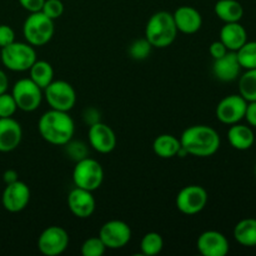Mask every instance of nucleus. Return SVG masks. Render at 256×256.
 I'll list each match as a JSON object with an SVG mask.
<instances>
[{
	"label": "nucleus",
	"instance_id": "obj_1",
	"mask_svg": "<svg viewBox=\"0 0 256 256\" xmlns=\"http://www.w3.org/2000/svg\"><path fill=\"white\" fill-rule=\"evenodd\" d=\"M180 144L188 155L198 158L212 156L220 148V135L209 125H192L180 136Z\"/></svg>",
	"mask_w": 256,
	"mask_h": 256
},
{
	"label": "nucleus",
	"instance_id": "obj_2",
	"mask_svg": "<svg viewBox=\"0 0 256 256\" xmlns=\"http://www.w3.org/2000/svg\"><path fill=\"white\" fill-rule=\"evenodd\" d=\"M38 130L49 144L66 145L74 136L75 124L68 112L50 109L40 116Z\"/></svg>",
	"mask_w": 256,
	"mask_h": 256
},
{
	"label": "nucleus",
	"instance_id": "obj_3",
	"mask_svg": "<svg viewBox=\"0 0 256 256\" xmlns=\"http://www.w3.org/2000/svg\"><path fill=\"white\" fill-rule=\"evenodd\" d=\"M176 36L178 28L172 12H158L149 18L145 26V38L152 48L164 49L170 46Z\"/></svg>",
	"mask_w": 256,
	"mask_h": 256
},
{
	"label": "nucleus",
	"instance_id": "obj_4",
	"mask_svg": "<svg viewBox=\"0 0 256 256\" xmlns=\"http://www.w3.org/2000/svg\"><path fill=\"white\" fill-rule=\"evenodd\" d=\"M0 59L2 65L12 72H28L36 62V52L32 45L28 42H14L2 48Z\"/></svg>",
	"mask_w": 256,
	"mask_h": 256
},
{
	"label": "nucleus",
	"instance_id": "obj_5",
	"mask_svg": "<svg viewBox=\"0 0 256 256\" xmlns=\"http://www.w3.org/2000/svg\"><path fill=\"white\" fill-rule=\"evenodd\" d=\"M54 20L48 18L42 12H30L22 25V34L28 44L42 46L54 36Z\"/></svg>",
	"mask_w": 256,
	"mask_h": 256
},
{
	"label": "nucleus",
	"instance_id": "obj_6",
	"mask_svg": "<svg viewBox=\"0 0 256 256\" xmlns=\"http://www.w3.org/2000/svg\"><path fill=\"white\" fill-rule=\"evenodd\" d=\"M104 180V169L98 160L84 158L78 160L72 170V182L75 186L95 192L99 189Z\"/></svg>",
	"mask_w": 256,
	"mask_h": 256
},
{
	"label": "nucleus",
	"instance_id": "obj_7",
	"mask_svg": "<svg viewBox=\"0 0 256 256\" xmlns=\"http://www.w3.org/2000/svg\"><path fill=\"white\" fill-rule=\"evenodd\" d=\"M45 100L50 109L69 112L76 102V92L72 85L65 80H52L44 89Z\"/></svg>",
	"mask_w": 256,
	"mask_h": 256
},
{
	"label": "nucleus",
	"instance_id": "obj_8",
	"mask_svg": "<svg viewBox=\"0 0 256 256\" xmlns=\"http://www.w3.org/2000/svg\"><path fill=\"white\" fill-rule=\"evenodd\" d=\"M12 98L16 102L18 109L22 112H35L42 100V89L38 86L32 79H20L12 86Z\"/></svg>",
	"mask_w": 256,
	"mask_h": 256
},
{
	"label": "nucleus",
	"instance_id": "obj_9",
	"mask_svg": "<svg viewBox=\"0 0 256 256\" xmlns=\"http://www.w3.org/2000/svg\"><path fill=\"white\" fill-rule=\"evenodd\" d=\"M208 199V192L204 188L200 185H188L178 192L175 204L182 214L196 215L205 209Z\"/></svg>",
	"mask_w": 256,
	"mask_h": 256
},
{
	"label": "nucleus",
	"instance_id": "obj_10",
	"mask_svg": "<svg viewBox=\"0 0 256 256\" xmlns=\"http://www.w3.org/2000/svg\"><path fill=\"white\" fill-rule=\"evenodd\" d=\"M99 238L106 249H122L132 240V229L122 220H109L100 228Z\"/></svg>",
	"mask_w": 256,
	"mask_h": 256
},
{
	"label": "nucleus",
	"instance_id": "obj_11",
	"mask_svg": "<svg viewBox=\"0 0 256 256\" xmlns=\"http://www.w3.org/2000/svg\"><path fill=\"white\" fill-rule=\"evenodd\" d=\"M69 246V234L62 226L46 228L38 239V249L45 256H58Z\"/></svg>",
	"mask_w": 256,
	"mask_h": 256
},
{
	"label": "nucleus",
	"instance_id": "obj_12",
	"mask_svg": "<svg viewBox=\"0 0 256 256\" xmlns=\"http://www.w3.org/2000/svg\"><path fill=\"white\" fill-rule=\"evenodd\" d=\"M248 102L240 94H232L219 102L216 106V118L220 122L232 125L245 118Z\"/></svg>",
	"mask_w": 256,
	"mask_h": 256
},
{
	"label": "nucleus",
	"instance_id": "obj_13",
	"mask_svg": "<svg viewBox=\"0 0 256 256\" xmlns=\"http://www.w3.org/2000/svg\"><path fill=\"white\" fill-rule=\"evenodd\" d=\"M30 189L24 182L16 180L6 184L2 195V206L9 212H20L29 205Z\"/></svg>",
	"mask_w": 256,
	"mask_h": 256
},
{
	"label": "nucleus",
	"instance_id": "obj_14",
	"mask_svg": "<svg viewBox=\"0 0 256 256\" xmlns=\"http://www.w3.org/2000/svg\"><path fill=\"white\" fill-rule=\"evenodd\" d=\"M89 144L100 154H109L116 146V135L109 125L96 122L90 125L88 132Z\"/></svg>",
	"mask_w": 256,
	"mask_h": 256
},
{
	"label": "nucleus",
	"instance_id": "obj_15",
	"mask_svg": "<svg viewBox=\"0 0 256 256\" xmlns=\"http://www.w3.org/2000/svg\"><path fill=\"white\" fill-rule=\"evenodd\" d=\"M196 248L202 256H225L229 252L230 245L222 232L208 230L198 238Z\"/></svg>",
	"mask_w": 256,
	"mask_h": 256
},
{
	"label": "nucleus",
	"instance_id": "obj_16",
	"mask_svg": "<svg viewBox=\"0 0 256 256\" xmlns=\"http://www.w3.org/2000/svg\"><path fill=\"white\" fill-rule=\"evenodd\" d=\"M68 206L74 216L88 219L94 214L96 202L92 192L75 186L68 195Z\"/></svg>",
	"mask_w": 256,
	"mask_h": 256
},
{
	"label": "nucleus",
	"instance_id": "obj_17",
	"mask_svg": "<svg viewBox=\"0 0 256 256\" xmlns=\"http://www.w3.org/2000/svg\"><path fill=\"white\" fill-rule=\"evenodd\" d=\"M22 139V129L12 118H0V152H10L16 149Z\"/></svg>",
	"mask_w": 256,
	"mask_h": 256
},
{
	"label": "nucleus",
	"instance_id": "obj_18",
	"mask_svg": "<svg viewBox=\"0 0 256 256\" xmlns=\"http://www.w3.org/2000/svg\"><path fill=\"white\" fill-rule=\"evenodd\" d=\"M240 72H242V65L235 52H228L224 56L215 59L212 64V74L222 82L236 80L240 76Z\"/></svg>",
	"mask_w": 256,
	"mask_h": 256
},
{
	"label": "nucleus",
	"instance_id": "obj_19",
	"mask_svg": "<svg viewBox=\"0 0 256 256\" xmlns=\"http://www.w3.org/2000/svg\"><path fill=\"white\" fill-rule=\"evenodd\" d=\"M172 16H174L178 32H182L184 34H195L199 32L202 25V18L199 10L192 6H188V5L178 8Z\"/></svg>",
	"mask_w": 256,
	"mask_h": 256
},
{
	"label": "nucleus",
	"instance_id": "obj_20",
	"mask_svg": "<svg viewBox=\"0 0 256 256\" xmlns=\"http://www.w3.org/2000/svg\"><path fill=\"white\" fill-rule=\"evenodd\" d=\"M219 40L229 52H238L248 42V32L240 22H225L220 30Z\"/></svg>",
	"mask_w": 256,
	"mask_h": 256
},
{
	"label": "nucleus",
	"instance_id": "obj_21",
	"mask_svg": "<svg viewBox=\"0 0 256 256\" xmlns=\"http://www.w3.org/2000/svg\"><path fill=\"white\" fill-rule=\"evenodd\" d=\"M228 140L234 149L245 152L254 145L255 134L250 126L236 122L230 125V129L228 130Z\"/></svg>",
	"mask_w": 256,
	"mask_h": 256
},
{
	"label": "nucleus",
	"instance_id": "obj_22",
	"mask_svg": "<svg viewBox=\"0 0 256 256\" xmlns=\"http://www.w3.org/2000/svg\"><path fill=\"white\" fill-rule=\"evenodd\" d=\"M182 149L180 140L172 134H162L155 138L152 150L162 159H172L176 156Z\"/></svg>",
	"mask_w": 256,
	"mask_h": 256
},
{
	"label": "nucleus",
	"instance_id": "obj_23",
	"mask_svg": "<svg viewBox=\"0 0 256 256\" xmlns=\"http://www.w3.org/2000/svg\"><path fill=\"white\" fill-rule=\"evenodd\" d=\"M214 12L224 22H238L244 16V8L238 0H218Z\"/></svg>",
	"mask_w": 256,
	"mask_h": 256
},
{
	"label": "nucleus",
	"instance_id": "obj_24",
	"mask_svg": "<svg viewBox=\"0 0 256 256\" xmlns=\"http://www.w3.org/2000/svg\"><path fill=\"white\" fill-rule=\"evenodd\" d=\"M234 238L240 245L246 248L256 246V219L246 218L235 225Z\"/></svg>",
	"mask_w": 256,
	"mask_h": 256
},
{
	"label": "nucleus",
	"instance_id": "obj_25",
	"mask_svg": "<svg viewBox=\"0 0 256 256\" xmlns=\"http://www.w3.org/2000/svg\"><path fill=\"white\" fill-rule=\"evenodd\" d=\"M30 79L42 90L54 80V69L52 64L45 60H38L32 65L29 70Z\"/></svg>",
	"mask_w": 256,
	"mask_h": 256
},
{
	"label": "nucleus",
	"instance_id": "obj_26",
	"mask_svg": "<svg viewBox=\"0 0 256 256\" xmlns=\"http://www.w3.org/2000/svg\"><path fill=\"white\" fill-rule=\"evenodd\" d=\"M239 94L249 102H256V69H249L239 76Z\"/></svg>",
	"mask_w": 256,
	"mask_h": 256
},
{
	"label": "nucleus",
	"instance_id": "obj_27",
	"mask_svg": "<svg viewBox=\"0 0 256 256\" xmlns=\"http://www.w3.org/2000/svg\"><path fill=\"white\" fill-rule=\"evenodd\" d=\"M162 248H164V240L159 232H148L142 236V242H140V250H142V255H158L162 252Z\"/></svg>",
	"mask_w": 256,
	"mask_h": 256
},
{
	"label": "nucleus",
	"instance_id": "obj_28",
	"mask_svg": "<svg viewBox=\"0 0 256 256\" xmlns=\"http://www.w3.org/2000/svg\"><path fill=\"white\" fill-rule=\"evenodd\" d=\"M235 52L242 69H256V42H246Z\"/></svg>",
	"mask_w": 256,
	"mask_h": 256
},
{
	"label": "nucleus",
	"instance_id": "obj_29",
	"mask_svg": "<svg viewBox=\"0 0 256 256\" xmlns=\"http://www.w3.org/2000/svg\"><path fill=\"white\" fill-rule=\"evenodd\" d=\"M152 44L146 40V38L136 39L130 44L129 46V55L134 60H145L152 52Z\"/></svg>",
	"mask_w": 256,
	"mask_h": 256
},
{
	"label": "nucleus",
	"instance_id": "obj_30",
	"mask_svg": "<svg viewBox=\"0 0 256 256\" xmlns=\"http://www.w3.org/2000/svg\"><path fill=\"white\" fill-rule=\"evenodd\" d=\"M105 250H106V248H105L102 239L99 236H92L82 242L80 252H82V256H102L104 255Z\"/></svg>",
	"mask_w": 256,
	"mask_h": 256
},
{
	"label": "nucleus",
	"instance_id": "obj_31",
	"mask_svg": "<svg viewBox=\"0 0 256 256\" xmlns=\"http://www.w3.org/2000/svg\"><path fill=\"white\" fill-rule=\"evenodd\" d=\"M16 110V102L12 94H0V118H12Z\"/></svg>",
	"mask_w": 256,
	"mask_h": 256
},
{
	"label": "nucleus",
	"instance_id": "obj_32",
	"mask_svg": "<svg viewBox=\"0 0 256 256\" xmlns=\"http://www.w3.org/2000/svg\"><path fill=\"white\" fill-rule=\"evenodd\" d=\"M42 12L50 19L56 20L64 12V4L62 0H45Z\"/></svg>",
	"mask_w": 256,
	"mask_h": 256
},
{
	"label": "nucleus",
	"instance_id": "obj_33",
	"mask_svg": "<svg viewBox=\"0 0 256 256\" xmlns=\"http://www.w3.org/2000/svg\"><path fill=\"white\" fill-rule=\"evenodd\" d=\"M68 146V154L72 156V159H74L75 162L80 159H84L88 156V150L86 145L82 142H72L70 140L66 144Z\"/></svg>",
	"mask_w": 256,
	"mask_h": 256
},
{
	"label": "nucleus",
	"instance_id": "obj_34",
	"mask_svg": "<svg viewBox=\"0 0 256 256\" xmlns=\"http://www.w3.org/2000/svg\"><path fill=\"white\" fill-rule=\"evenodd\" d=\"M15 42V32L12 26L6 24L0 25V48H4L6 45Z\"/></svg>",
	"mask_w": 256,
	"mask_h": 256
},
{
	"label": "nucleus",
	"instance_id": "obj_35",
	"mask_svg": "<svg viewBox=\"0 0 256 256\" xmlns=\"http://www.w3.org/2000/svg\"><path fill=\"white\" fill-rule=\"evenodd\" d=\"M18 2L22 5V9H25L26 12H42L45 0H18Z\"/></svg>",
	"mask_w": 256,
	"mask_h": 256
},
{
	"label": "nucleus",
	"instance_id": "obj_36",
	"mask_svg": "<svg viewBox=\"0 0 256 256\" xmlns=\"http://www.w3.org/2000/svg\"><path fill=\"white\" fill-rule=\"evenodd\" d=\"M229 50L226 49L224 44H222L220 40H216V42H212L209 46V52L212 56V59H219V58L224 56Z\"/></svg>",
	"mask_w": 256,
	"mask_h": 256
},
{
	"label": "nucleus",
	"instance_id": "obj_37",
	"mask_svg": "<svg viewBox=\"0 0 256 256\" xmlns=\"http://www.w3.org/2000/svg\"><path fill=\"white\" fill-rule=\"evenodd\" d=\"M250 126L256 128V102H249L245 112V118Z\"/></svg>",
	"mask_w": 256,
	"mask_h": 256
},
{
	"label": "nucleus",
	"instance_id": "obj_38",
	"mask_svg": "<svg viewBox=\"0 0 256 256\" xmlns=\"http://www.w3.org/2000/svg\"><path fill=\"white\" fill-rule=\"evenodd\" d=\"M2 180H4L5 184H12V182L19 180V175H18V172H15V170L8 169L5 170V172L2 174Z\"/></svg>",
	"mask_w": 256,
	"mask_h": 256
},
{
	"label": "nucleus",
	"instance_id": "obj_39",
	"mask_svg": "<svg viewBox=\"0 0 256 256\" xmlns=\"http://www.w3.org/2000/svg\"><path fill=\"white\" fill-rule=\"evenodd\" d=\"M8 86H9V79H8L6 74L0 69V94L6 92Z\"/></svg>",
	"mask_w": 256,
	"mask_h": 256
},
{
	"label": "nucleus",
	"instance_id": "obj_40",
	"mask_svg": "<svg viewBox=\"0 0 256 256\" xmlns=\"http://www.w3.org/2000/svg\"><path fill=\"white\" fill-rule=\"evenodd\" d=\"M255 176H256V165H255Z\"/></svg>",
	"mask_w": 256,
	"mask_h": 256
}]
</instances>
